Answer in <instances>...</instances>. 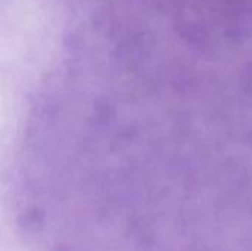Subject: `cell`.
Returning <instances> with one entry per match:
<instances>
[{
	"label": "cell",
	"instance_id": "obj_1",
	"mask_svg": "<svg viewBox=\"0 0 252 251\" xmlns=\"http://www.w3.org/2000/svg\"><path fill=\"white\" fill-rule=\"evenodd\" d=\"M176 33L198 47L236 44L252 36V0H157Z\"/></svg>",
	"mask_w": 252,
	"mask_h": 251
}]
</instances>
